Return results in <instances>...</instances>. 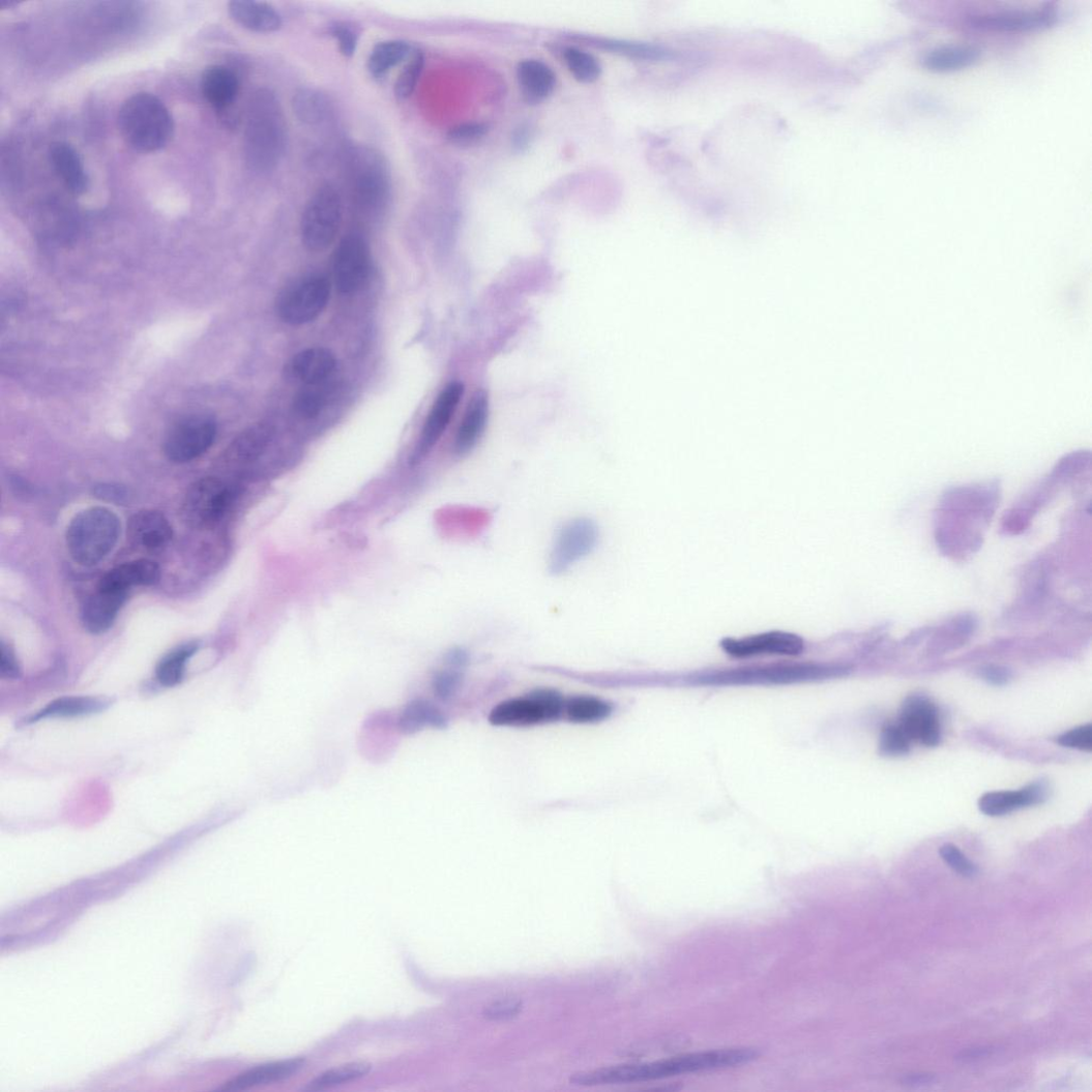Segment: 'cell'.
<instances>
[{
	"label": "cell",
	"mask_w": 1092,
	"mask_h": 1092,
	"mask_svg": "<svg viewBox=\"0 0 1092 1092\" xmlns=\"http://www.w3.org/2000/svg\"><path fill=\"white\" fill-rule=\"evenodd\" d=\"M114 700L101 697H62L48 704L41 711L25 718L24 725L38 722L46 718L54 717H81L93 715L109 710Z\"/></svg>",
	"instance_id": "cb8c5ba5"
},
{
	"label": "cell",
	"mask_w": 1092,
	"mask_h": 1092,
	"mask_svg": "<svg viewBox=\"0 0 1092 1092\" xmlns=\"http://www.w3.org/2000/svg\"><path fill=\"white\" fill-rule=\"evenodd\" d=\"M127 597L125 592H115L97 588L83 607L82 621L93 633L109 630L114 624L119 611Z\"/></svg>",
	"instance_id": "44dd1931"
},
{
	"label": "cell",
	"mask_w": 1092,
	"mask_h": 1092,
	"mask_svg": "<svg viewBox=\"0 0 1092 1092\" xmlns=\"http://www.w3.org/2000/svg\"><path fill=\"white\" fill-rule=\"evenodd\" d=\"M754 1047H732L690 1053L676 1058L632 1065H620L575 1073L574 1085L595 1086L655 1081L681 1074L732 1068L760 1058Z\"/></svg>",
	"instance_id": "6da1fadb"
},
{
	"label": "cell",
	"mask_w": 1092,
	"mask_h": 1092,
	"mask_svg": "<svg viewBox=\"0 0 1092 1092\" xmlns=\"http://www.w3.org/2000/svg\"><path fill=\"white\" fill-rule=\"evenodd\" d=\"M201 89L211 108L218 112H226L237 98L239 81L231 68L224 65H211L202 75Z\"/></svg>",
	"instance_id": "603a6c76"
},
{
	"label": "cell",
	"mask_w": 1092,
	"mask_h": 1092,
	"mask_svg": "<svg viewBox=\"0 0 1092 1092\" xmlns=\"http://www.w3.org/2000/svg\"><path fill=\"white\" fill-rule=\"evenodd\" d=\"M229 13L238 25L255 32L270 33L282 27L279 13L267 3L235 0L229 4Z\"/></svg>",
	"instance_id": "484cf974"
},
{
	"label": "cell",
	"mask_w": 1092,
	"mask_h": 1092,
	"mask_svg": "<svg viewBox=\"0 0 1092 1092\" xmlns=\"http://www.w3.org/2000/svg\"><path fill=\"white\" fill-rule=\"evenodd\" d=\"M331 34L345 57L350 58L355 55L358 47V33L354 28L346 23H336L331 27Z\"/></svg>",
	"instance_id": "f6af8a7d"
},
{
	"label": "cell",
	"mask_w": 1092,
	"mask_h": 1092,
	"mask_svg": "<svg viewBox=\"0 0 1092 1092\" xmlns=\"http://www.w3.org/2000/svg\"><path fill=\"white\" fill-rule=\"evenodd\" d=\"M343 223V201L331 185L322 186L306 203L301 238L311 253H324L334 242Z\"/></svg>",
	"instance_id": "8992f818"
},
{
	"label": "cell",
	"mask_w": 1092,
	"mask_h": 1092,
	"mask_svg": "<svg viewBox=\"0 0 1092 1092\" xmlns=\"http://www.w3.org/2000/svg\"><path fill=\"white\" fill-rule=\"evenodd\" d=\"M911 739L897 725H890L883 730L880 736V752L885 756L897 757L909 751Z\"/></svg>",
	"instance_id": "ab89813d"
},
{
	"label": "cell",
	"mask_w": 1092,
	"mask_h": 1092,
	"mask_svg": "<svg viewBox=\"0 0 1092 1092\" xmlns=\"http://www.w3.org/2000/svg\"><path fill=\"white\" fill-rule=\"evenodd\" d=\"M372 1068V1065L365 1062L346 1064L330 1069L319 1078H316L307 1085L306 1089L312 1091L323 1090L343 1083L358 1080L367 1075Z\"/></svg>",
	"instance_id": "d590c367"
},
{
	"label": "cell",
	"mask_w": 1092,
	"mask_h": 1092,
	"mask_svg": "<svg viewBox=\"0 0 1092 1092\" xmlns=\"http://www.w3.org/2000/svg\"><path fill=\"white\" fill-rule=\"evenodd\" d=\"M992 1052H993L992 1047L971 1049V1050H967L965 1052H962L961 1055L958 1056V1060H961L963 1062L975 1061V1060L987 1058V1056L991 1055Z\"/></svg>",
	"instance_id": "681fc988"
},
{
	"label": "cell",
	"mask_w": 1092,
	"mask_h": 1092,
	"mask_svg": "<svg viewBox=\"0 0 1092 1092\" xmlns=\"http://www.w3.org/2000/svg\"><path fill=\"white\" fill-rule=\"evenodd\" d=\"M1049 788L1044 783L1033 784L1021 791L992 792L979 798L980 811L988 817H1003L1009 815L1020 807H1026L1043 802L1047 797Z\"/></svg>",
	"instance_id": "2e32d148"
},
{
	"label": "cell",
	"mask_w": 1092,
	"mask_h": 1092,
	"mask_svg": "<svg viewBox=\"0 0 1092 1092\" xmlns=\"http://www.w3.org/2000/svg\"><path fill=\"white\" fill-rule=\"evenodd\" d=\"M160 579V569L154 561L139 559L126 562L99 581L98 587L102 590L125 592L135 586H152Z\"/></svg>",
	"instance_id": "ffe728a7"
},
{
	"label": "cell",
	"mask_w": 1092,
	"mask_h": 1092,
	"mask_svg": "<svg viewBox=\"0 0 1092 1092\" xmlns=\"http://www.w3.org/2000/svg\"><path fill=\"white\" fill-rule=\"evenodd\" d=\"M898 725L912 741L927 747L940 743L941 729L937 709L925 697L912 696L903 704Z\"/></svg>",
	"instance_id": "9a60e30c"
},
{
	"label": "cell",
	"mask_w": 1092,
	"mask_h": 1092,
	"mask_svg": "<svg viewBox=\"0 0 1092 1092\" xmlns=\"http://www.w3.org/2000/svg\"><path fill=\"white\" fill-rule=\"evenodd\" d=\"M349 182L358 207L367 214H379L391 200V176L384 158L367 147L348 153Z\"/></svg>",
	"instance_id": "5b68a950"
},
{
	"label": "cell",
	"mask_w": 1092,
	"mask_h": 1092,
	"mask_svg": "<svg viewBox=\"0 0 1092 1092\" xmlns=\"http://www.w3.org/2000/svg\"><path fill=\"white\" fill-rule=\"evenodd\" d=\"M236 498L235 489L225 481L206 477L195 482L184 501V513L195 526H209L220 521Z\"/></svg>",
	"instance_id": "30bf717a"
},
{
	"label": "cell",
	"mask_w": 1092,
	"mask_h": 1092,
	"mask_svg": "<svg viewBox=\"0 0 1092 1092\" xmlns=\"http://www.w3.org/2000/svg\"><path fill=\"white\" fill-rule=\"evenodd\" d=\"M563 708L565 703L557 692L538 690L527 698L502 702L489 720L496 726H533L558 719Z\"/></svg>",
	"instance_id": "9c48e42d"
},
{
	"label": "cell",
	"mask_w": 1092,
	"mask_h": 1092,
	"mask_svg": "<svg viewBox=\"0 0 1092 1092\" xmlns=\"http://www.w3.org/2000/svg\"><path fill=\"white\" fill-rule=\"evenodd\" d=\"M597 541L598 528L592 520L579 518L567 523L561 528L551 552V573L567 572L594 551Z\"/></svg>",
	"instance_id": "8fae6325"
},
{
	"label": "cell",
	"mask_w": 1092,
	"mask_h": 1092,
	"mask_svg": "<svg viewBox=\"0 0 1092 1092\" xmlns=\"http://www.w3.org/2000/svg\"><path fill=\"white\" fill-rule=\"evenodd\" d=\"M935 1076L931 1074H911L903 1079V1084L906 1086H925L935 1082Z\"/></svg>",
	"instance_id": "f907efd6"
},
{
	"label": "cell",
	"mask_w": 1092,
	"mask_h": 1092,
	"mask_svg": "<svg viewBox=\"0 0 1092 1092\" xmlns=\"http://www.w3.org/2000/svg\"><path fill=\"white\" fill-rule=\"evenodd\" d=\"M940 856L945 863L965 877H974L978 873L977 866L952 844L943 845Z\"/></svg>",
	"instance_id": "b9f144b4"
},
{
	"label": "cell",
	"mask_w": 1092,
	"mask_h": 1092,
	"mask_svg": "<svg viewBox=\"0 0 1092 1092\" xmlns=\"http://www.w3.org/2000/svg\"><path fill=\"white\" fill-rule=\"evenodd\" d=\"M424 54L414 50L395 84L394 90L399 98L406 99L412 95L424 68Z\"/></svg>",
	"instance_id": "74e56055"
},
{
	"label": "cell",
	"mask_w": 1092,
	"mask_h": 1092,
	"mask_svg": "<svg viewBox=\"0 0 1092 1092\" xmlns=\"http://www.w3.org/2000/svg\"><path fill=\"white\" fill-rule=\"evenodd\" d=\"M1054 21L1049 12H1010L978 18L977 27L996 30H1035L1047 27Z\"/></svg>",
	"instance_id": "f546056e"
},
{
	"label": "cell",
	"mask_w": 1092,
	"mask_h": 1092,
	"mask_svg": "<svg viewBox=\"0 0 1092 1092\" xmlns=\"http://www.w3.org/2000/svg\"><path fill=\"white\" fill-rule=\"evenodd\" d=\"M120 532V520L113 511L89 508L70 521L66 531L67 550L80 565L91 567L114 550Z\"/></svg>",
	"instance_id": "277c9868"
},
{
	"label": "cell",
	"mask_w": 1092,
	"mask_h": 1092,
	"mask_svg": "<svg viewBox=\"0 0 1092 1092\" xmlns=\"http://www.w3.org/2000/svg\"><path fill=\"white\" fill-rule=\"evenodd\" d=\"M371 255L366 241L357 234L346 236L338 244L333 259V276L342 294L356 293L370 275Z\"/></svg>",
	"instance_id": "7c38bea8"
},
{
	"label": "cell",
	"mask_w": 1092,
	"mask_h": 1092,
	"mask_svg": "<svg viewBox=\"0 0 1092 1092\" xmlns=\"http://www.w3.org/2000/svg\"><path fill=\"white\" fill-rule=\"evenodd\" d=\"M517 77L523 97L528 104H540L553 93L556 86V76L552 68L539 60L520 62Z\"/></svg>",
	"instance_id": "d4e9b609"
},
{
	"label": "cell",
	"mask_w": 1092,
	"mask_h": 1092,
	"mask_svg": "<svg viewBox=\"0 0 1092 1092\" xmlns=\"http://www.w3.org/2000/svg\"><path fill=\"white\" fill-rule=\"evenodd\" d=\"M118 122L126 144L141 153L164 149L174 132L173 118L167 106L148 92L128 97L121 106Z\"/></svg>",
	"instance_id": "3957f363"
},
{
	"label": "cell",
	"mask_w": 1092,
	"mask_h": 1092,
	"mask_svg": "<svg viewBox=\"0 0 1092 1092\" xmlns=\"http://www.w3.org/2000/svg\"><path fill=\"white\" fill-rule=\"evenodd\" d=\"M304 1063L303 1059H291L258 1066L238 1075L229 1082L224 1089L237 1091L284 1081L300 1071Z\"/></svg>",
	"instance_id": "4316f807"
},
{
	"label": "cell",
	"mask_w": 1092,
	"mask_h": 1092,
	"mask_svg": "<svg viewBox=\"0 0 1092 1092\" xmlns=\"http://www.w3.org/2000/svg\"><path fill=\"white\" fill-rule=\"evenodd\" d=\"M563 711L574 722H594L608 718L612 708L607 702L593 697H574L565 703Z\"/></svg>",
	"instance_id": "836d02e7"
},
{
	"label": "cell",
	"mask_w": 1092,
	"mask_h": 1092,
	"mask_svg": "<svg viewBox=\"0 0 1092 1092\" xmlns=\"http://www.w3.org/2000/svg\"><path fill=\"white\" fill-rule=\"evenodd\" d=\"M447 661L454 667L462 666L467 661V654L462 650H452L447 655Z\"/></svg>",
	"instance_id": "816d5d0a"
},
{
	"label": "cell",
	"mask_w": 1092,
	"mask_h": 1092,
	"mask_svg": "<svg viewBox=\"0 0 1092 1092\" xmlns=\"http://www.w3.org/2000/svg\"><path fill=\"white\" fill-rule=\"evenodd\" d=\"M465 394L462 382L449 383L435 402L422 427L412 462L426 456L442 439Z\"/></svg>",
	"instance_id": "4fadbf2b"
},
{
	"label": "cell",
	"mask_w": 1092,
	"mask_h": 1092,
	"mask_svg": "<svg viewBox=\"0 0 1092 1092\" xmlns=\"http://www.w3.org/2000/svg\"><path fill=\"white\" fill-rule=\"evenodd\" d=\"M315 386H307L305 390L301 391L294 401L293 408L297 416L303 419H312L319 416L327 404V397L321 390L315 389Z\"/></svg>",
	"instance_id": "f35d334b"
},
{
	"label": "cell",
	"mask_w": 1092,
	"mask_h": 1092,
	"mask_svg": "<svg viewBox=\"0 0 1092 1092\" xmlns=\"http://www.w3.org/2000/svg\"><path fill=\"white\" fill-rule=\"evenodd\" d=\"M980 53L973 47L950 46L929 51L922 58V64L932 72H955L974 65Z\"/></svg>",
	"instance_id": "83f0119b"
},
{
	"label": "cell",
	"mask_w": 1092,
	"mask_h": 1092,
	"mask_svg": "<svg viewBox=\"0 0 1092 1092\" xmlns=\"http://www.w3.org/2000/svg\"><path fill=\"white\" fill-rule=\"evenodd\" d=\"M523 1009V1002L518 998H504L488 1005L483 1015L488 1020L503 1021L517 1016Z\"/></svg>",
	"instance_id": "7bdbcfd3"
},
{
	"label": "cell",
	"mask_w": 1092,
	"mask_h": 1092,
	"mask_svg": "<svg viewBox=\"0 0 1092 1092\" xmlns=\"http://www.w3.org/2000/svg\"><path fill=\"white\" fill-rule=\"evenodd\" d=\"M0 676L8 680L21 678V667L10 646L0 645Z\"/></svg>",
	"instance_id": "bcb514c9"
},
{
	"label": "cell",
	"mask_w": 1092,
	"mask_h": 1092,
	"mask_svg": "<svg viewBox=\"0 0 1092 1092\" xmlns=\"http://www.w3.org/2000/svg\"><path fill=\"white\" fill-rule=\"evenodd\" d=\"M486 132L488 127L484 124L467 123L452 127L447 134V139L456 146H471L482 139Z\"/></svg>",
	"instance_id": "60d3db41"
},
{
	"label": "cell",
	"mask_w": 1092,
	"mask_h": 1092,
	"mask_svg": "<svg viewBox=\"0 0 1092 1092\" xmlns=\"http://www.w3.org/2000/svg\"><path fill=\"white\" fill-rule=\"evenodd\" d=\"M132 544L145 550H159L172 539V526L167 518L154 510L140 511L128 523Z\"/></svg>",
	"instance_id": "ac0fdd59"
},
{
	"label": "cell",
	"mask_w": 1092,
	"mask_h": 1092,
	"mask_svg": "<svg viewBox=\"0 0 1092 1092\" xmlns=\"http://www.w3.org/2000/svg\"><path fill=\"white\" fill-rule=\"evenodd\" d=\"M297 118L307 125H319L328 120L332 106L328 97L314 89H301L293 98Z\"/></svg>",
	"instance_id": "1f68e13d"
},
{
	"label": "cell",
	"mask_w": 1092,
	"mask_h": 1092,
	"mask_svg": "<svg viewBox=\"0 0 1092 1092\" xmlns=\"http://www.w3.org/2000/svg\"><path fill=\"white\" fill-rule=\"evenodd\" d=\"M336 360L326 348L314 347L297 354L288 365L289 376L306 386L320 385L335 370Z\"/></svg>",
	"instance_id": "e0dca14e"
},
{
	"label": "cell",
	"mask_w": 1092,
	"mask_h": 1092,
	"mask_svg": "<svg viewBox=\"0 0 1092 1092\" xmlns=\"http://www.w3.org/2000/svg\"><path fill=\"white\" fill-rule=\"evenodd\" d=\"M488 416V394L483 390H477L469 403L462 424L454 437L453 452L456 455H466L476 447L484 434Z\"/></svg>",
	"instance_id": "d6986e66"
},
{
	"label": "cell",
	"mask_w": 1092,
	"mask_h": 1092,
	"mask_svg": "<svg viewBox=\"0 0 1092 1092\" xmlns=\"http://www.w3.org/2000/svg\"><path fill=\"white\" fill-rule=\"evenodd\" d=\"M427 725L441 729L446 726V721L432 703L424 700L409 703L401 716L400 730L406 735H411Z\"/></svg>",
	"instance_id": "d6a6232c"
},
{
	"label": "cell",
	"mask_w": 1092,
	"mask_h": 1092,
	"mask_svg": "<svg viewBox=\"0 0 1092 1092\" xmlns=\"http://www.w3.org/2000/svg\"><path fill=\"white\" fill-rule=\"evenodd\" d=\"M721 647L731 656L745 658L762 654L796 656L802 653L804 644L794 633L769 631L741 640L727 639Z\"/></svg>",
	"instance_id": "5bb4252c"
},
{
	"label": "cell",
	"mask_w": 1092,
	"mask_h": 1092,
	"mask_svg": "<svg viewBox=\"0 0 1092 1092\" xmlns=\"http://www.w3.org/2000/svg\"><path fill=\"white\" fill-rule=\"evenodd\" d=\"M273 429L266 422H259L242 433L231 447V454L240 460H249L259 454L269 443Z\"/></svg>",
	"instance_id": "e575fe53"
},
{
	"label": "cell",
	"mask_w": 1092,
	"mask_h": 1092,
	"mask_svg": "<svg viewBox=\"0 0 1092 1092\" xmlns=\"http://www.w3.org/2000/svg\"><path fill=\"white\" fill-rule=\"evenodd\" d=\"M52 166L65 187L76 196L89 188V176L80 153L66 143L53 144L50 149Z\"/></svg>",
	"instance_id": "7402d4cb"
},
{
	"label": "cell",
	"mask_w": 1092,
	"mask_h": 1092,
	"mask_svg": "<svg viewBox=\"0 0 1092 1092\" xmlns=\"http://www.w3.org/2000/svg\"><path fill=\"white\" fill-rule=\"evenodd\" d=\"M244 152L246 161L258 171H269L284 158L288 146V124L273 92L259 90L253 97L246 119Z\"/></svg>",
	"instance_id": "7a4b0ae2"
},
{
	"label": "cell",
	"mask_w": 1092,
	"mask_h": 1092,
	"mask_svg": "<svg viewBox=\"0 0 1092 1092\" xmlns=\"http://www.w3.org/2000/svg\"><path fill=\"white\" fill-rule=\"evenodd\" d=\"M199 644L187 643L165 655L156 667V679L165 687L179 685L185 676L188 660L198 652Z\"/></svg>",
	"instance_id": "4dcf8cb0"
},
{
	"label": "cell",
	"mask_w": 1092,
	"mask_h": 1092,
	"mask_svg": "<svg viewBox=\"0 0 1092 1092\" xmlns=\"http://www.w3.org/2000/svg\"><path fill=\"white\" fill-rule=\"evenodd\" d=\"M216 422L205 415H193L176 422L169 431L164 442V451L168 460L176 464H186L206 452L215 442Z\"/></svg>",
	"instance_id": "ba28073f"
},
{
	"label": "cell",
	"mask_w": 1092,
	"mask_h": 1092,
	"mask_svg": "<svg viewBox=\"0 0 1092 1092\" xmlns=\"http://www.w3.org/2000/svg\"><path fill=\"white\" fill-rule=\"evenodd\" d=\"M461 676L455 673H441L434 681V689L441 700L449 699L460 685Z\"/></svg>",
	"instance_id": "7dc6e473"
},
{
	"label": "cell",
	"mask_w": 1092,
	"mask_h": 1092,
	"mask_svg": "<svg viewBox=\"0 0 1092 1092\" xmlns=\"http://www.w3.org/2000/svg\"><path fill=\"white\" fill-rule=\"evenodd\" d=\"M330 294L331 284L325 275H309L296 282L279 295L276 312L279 319L290 325H304L323 313Z\"/></svg>",
	"instance_id": "52a82bcc"
},
{
	"label": "cell",
	"mask_w": 1092,
	"mask_h": 1092,
	"mask_svg": "<svg viewBox=\"0 0 1092 1092\" xmlns=\"http://www.w3.org/2000/svg\"><path fill=\"white\" fill-rule=\"evenodd\" d=\"M565 59L570 72L580 83L592 84L601 77L600 62L587 52L568 49L565 52Z\"/></svg>",
	"instance_id": "8d00e7d4"
},
{
	"label": "cell",
	"mask_w": 1092,
	"mask_h": 1092,
	"mask_svg": "<svg viewBox=\"0 0 1092 1092\" xmlns=\"http://www.w3.org/2000/svg\"><path fill=\"white\" fill-rule=\"evenodd\" d=\"M981 676L984 678L985 681H988L990 683L996 685L1006 684L1011 678V674L1008 669L998 666H990L987 668H984L981 672Z\"/></svg>",
	"instance_id": "c3c4849f"
},
{
	"label": "cell",
	"mask_w": 1092,
	"mask_h": 1092,
	"mask_svg": "<svg viewBox=\"0 0 1092 1092\" xmlns=\"http://www.w3.org/2000/svg\"><path fill=\"white\" fill-rule=\"evenodd\" d=\"M1058 743L1067 748L1090 752L1092 750V726L1078 727L1062 734L1058 737Z\"/></svg>",
	"instance_id": "ee69618b"
},
{
	"label": "cell",
	"mask_w": 1092,
	"mask_h": 1092,
	"mask_svg": "<svg viewBox=\"0 0 1092 1092\" xmlns=\"http://www.w3.org/2000/svg\"><path fill=\"white\" fill-rule=\"evenodd\" d=\"M413 50L402 40L384 41L377 45L368 58L367 67L374 79L382 80L391 69L409 59Z\"/></svg>",
	"instance_id": "f1b7e54d"
}]
</instances>
